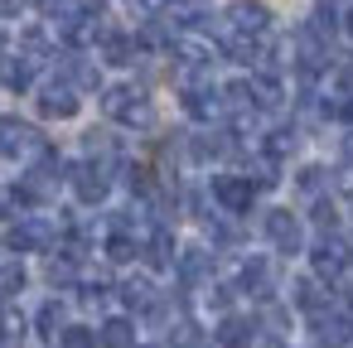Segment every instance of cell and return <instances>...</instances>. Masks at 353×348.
Listing matches in <instances>:
<instances>
[{"mask_svg": "<svg viewBox=\"0 0 353 348\" xmlns=\"http://www.w3.org/2000/svg\"><path fill=\"white\" fill-rule=\"evenodd\" d=\"M208 15H213V0H170V6H165L170 30H194V25H203Z\"/></svg>", "mask_w": 353, "mask_h": 348, "instance_id": "cell-13", "label": "cell"}, {"mask_svg": "<svg viewBox=\"0 0 353 348\" xmlns=\"http://www.w3.org/2000/svg\"><path fill=\"white\" fill-rule=\"evenodd\" d=\"M49 280H54V285H73V280H78V256H68V252L49 256Z\"/></svg>", "mask_w": 353, "mask_h": 348, "instance_id": "cell-28", "label": "cell"}, {"mask_svg": "<svg viewBox=\"0 0 353 348\" xmlns=\"http://www.w3.org/2000/svg\"><path fill=\"white\" fill-rule=\"evenodd\" d=\"M237 290H247V295L266 300V295L276 290V266H271L266 256H247V261H242V271H237Z\"/></svg>", "mask_w": 353, "mask_h": 348, "instance_id": "cell-9", "label": "cell"}, {"mask_svg": "<svg viewBox=\"0 0 353 348\" xmlns=\"http://www.w3.org/2000/svg\"><path fill=\"white\" fill-rule=\"evenodd\" d=\"M20 290H25V266L6 261V266H0V300H15Z\"/></svg>", "mask_w": 353, "mask_h": 348, "instance_id": "cell-30", "label": "cell"}, {"mask_svg": "<svg viewBox=\"0 0 353 348\" xmlns=\"http://www.w3.org/2000/svg\"><path fill=\"white\" fill-rule=\"evenodd\" d=\"M131 54H136V39L131 34H121V30H102V59L107 63H131Z\"/></svg>", "mask_w": 353, "mask_h": 348, "instance_id": "cell-19", "label": "cell"}, {"mask_svg": "<svg viewBox=\"0 0 353 348\" xmlns=\"http://www.w3.org/2000/svg\"><path fill=\"white\" fill-rule=\"evenodd\" d=\"M107 189H112V165H97V160L73 165V194H78L83 203H102Z\"/></svg>", "mask_w": 353, "mask_h": 348, "instance_id": "cell-6", "label": "cell"}, {"mask_svg": "<svg viewBox=\"0 0 353 348\" xmlns=\"http://www.w3.org/2000/svg\"><path fill=\"white\" fill-rule=\"evenodd\" d=\"M59 348H97V334L88 324H63L59 329Z\"/></svg>", "mask_w": 353, "mask_h": 348, "instance_id": "cell-29", "label": "cell"}, {"mask_svg": "<svg viewBox=\"0 0 353 348\" xmlns=\"http://www.w3.org/2000/svg\"><path fill=\"white\" fill-rule=\"evenodd\" d=\"M310 218L324 227V232H334V223H339V208L329 203V198H314V208H310Z\"/></svg>", "mask_w": 353, "mask_h": 348, "instance_id": "cell-35", "label": "cell"}, {"mask_svg": "<svg viewBox=\"0 0 353 348\" xmlns=\"http://www.w3.org/2000/svg\"><path fill=\"white\" fill-rule=\"evenodd\" d=\"M141 252H145V261H150L155 271H165V266H174V237H170L165 227H155V232L145 237V247H141Z\"/></svg>", "mask_w": 353, "mask_h": 348, "instance_id": "cell-17", "label": "cell"}, {"mask_svg": "<svg viewBox=\"0 0 353 348\" xmlns=\"http://www.w3.org/2000/svg\"><path fill=\"white\" fill-rule=\"evenodd\" d=\"M174 59H179L184 68H208V63H213V49L199 44V39H174Z\"/></svg>", "mask_w": 353, "mask_h": 348, "instance_id": "cell-25", "label": "cell"}, {"mask_svg": "<svg viewBox=\"0 0 353 348\" xmlns=\"http://www.w3.org/2000/svg\"><path fill=\"white\" fill-rule=\"evenodd\" d=\"M228 25H232V34L261 39L271 30V10L261 6V0H232V6H228Z\"/></svg>", "mask_w": 353, "mask_h": 348, "instance_id": "cell-7", "label": "cell"}, {"mask_svg": "<svg viewBox=\"0 0 353 348\" xmlns=\"http://www.w3.org/2000/svg\"><path fill=\"white\" fill-rule=\"evenodd\" d=\"M348 261H353V252H348L343 237H324V242H314V252H310V266H314L319 280H339V276L348 271Z\"/></svg>", "mask_w": 353, "mask_h": 348, "instance_id": "cell-5", "label": "cell"}, {"mask_svg": "<svg viewBox=\"0 0 353 348\" xmlns=\"http://www.w3.org/2000/svg\"><path fill=\"white\" fill-rule=\"evenodd\" d=\"M131 309H150L155 305V285L145 280V276H131V280H121V290H117Z\"/></svg>", "mask_w": 353, "mask_h": 348, "instance_id": "cell-24", "label": "cell"}, {"mask_svg": "<svg viewBox=\"0 0 353 348\" xmlns=\"http://www.w3.org/2000/svg\"><path fill=\"white\" fill-rule=\"evenodd\" d=\"M174 266H179V280H184V285H203V280L213 276V256H208L203 247L179 252V261H174Z\"/></svg>", "mask_w": 353, "mask_h": 348, "instance_id": "cell-16", "label": "cell"}, {"mask_svg": "<svg viewBox=\"0 0 353 348\" xmlns=\"http://www.w3.org/2000/svg\"><path fill=\"white\" fill-rule=\"evenodd\" d=\"M343 160H348V165H353V136H348V141H343Z\"/></svg>", "mask_w": 353, "mask_h": 348, "instance_id": "cell-39", "label": "cell"}, {"mask_svg": "<svg viewBox=\"0 0 353 348\" xmlns=\"http://www.w3.org/2000/svg\"><path fill=\"white\" fill-rule=\"evenodd\" d=\"M107 256H112L117 266H121V261H136V256H141V242L117 223V227H112V237H107Z\"/></svg>", "mask_w": 353, "mask_h": 348, "instance_id": "cell-23", "label": "cell"}, {"mask_svg": "<svg viewBox=\"0 0 353 348\" xmlns=\"http://www.w3.org/2000/svg\"><path fill=\"white\" fill-rule=\"evenodd\" d=\"M0 63H6V34H0Z\"/></svg>", "mask_w": 353, "mask_h": 348, "instance_id": "cell-42", "label": "cell"}, {"mask_svg": "<svg viewBox=\"0 0 353 348\" xmlns=\"http://www.w3.org/2000/svg\"><path fill=\"white\" fill-rule=\"evenodd\" d=\"M20 44H25L30 63H34V59H49V49H54V39H49L44 30H25V39H20Z\"/></svg>", "mask_w": 353, "mask_h": 348, "instance_id": "cell-33", "label": "cell"}, {"mask_svg": "<svg viewBox=\"0 0 353 348\" xmlns=\"http://www.w3.org/2000/svg\"><path fill=\"white\" fill-rule=\"evenodd\" d=\"M59 83H68L73 92H92V88H97L102 78H97V68H92V63H88L83 54H68V59L59 63Z\"/></svg>", "mask_w": 353, "mask_h": 348, "instance_id": "cell-14", "label": "cell"}, {"mask_svg": "<svg viewBox=\"0 0 353 348\" xmlns=\"http://www.w3.org/2000/svg\"><path fill=\"white\" fill-rule=\"evenodd\" d=\"M20 338H25V314L6 305V309H0V343H6V348H15Z\"/></svg>", "mask_w": 353, "mask_h": 348, "instance_id": "cell-26", "label": "cell"}, {"mask_svg": "<svg viewBox=\"0 0 353 348\" xmlns=\"http://www.w3.org/2000/svg\"><path fill=\"white\" fill-rule=\"evenodd\" d=\"M170 343H174V348H213V338H208L199 324H189V319H184V324H174Z\"/></svg>", "mask_w": 353, "mask_h": 348, "instance_id": "cell-27", "label": "cell"}, {"mask_svg": "<svg viewBox=\"0 0 353 348\" xmlns=\"http://www.w3.org/2000/svg\"><path fill=\"white\" fill-rule=\"evenodd\" d=\"M20 6H25V0H0V20H15Z\"/></svg>", "mask_w": 353, "mask_h": 348, "instance_id": "cell-38", "label": "cell"}, {"mask_svg": "<svg viewBox=\"0 0 353 348\" xmlns=\"http://www.w3.org/2000/svg\"><path fill=\"white\" fill-rule=\"evenodd\" d=\"M34 324H39L44 338H59V329H63V305H59V300L39 305V319H34Z\"/></svg>", "mask_w": 353, "mask_h": 348, "instance_id": "cell-31", "label": "cell"}, {"mask_svg": "<svg viewBox=\"0 0 353 348\" xmlns=\"http://www.w3.org/2000/svg\"><path fill=\"white\" fill-rule=\"evenodd\" d=\"M310 329H314L319 348H353V314L319 309V314H310Z\"/></svg>", "mask_w": 353, "mask_h": 348, "instance_id": "cell-4", "label": "cell"}, {"mask_svg": "<svg viewBox=\"0 0 353 348\" xmlns=\"http://www.w3.org/2000/svg\"><path fill=\"white\" fill-rule=\"evenodd\" d=\"M0 218H6V194H0Z\"/></svg>", "mask_w": 353, "mask_h": 348, "instance_id": "cell-44", "label": "cell"}, {"mask_svg": "<svg viewBox=\"0 0 353 348\" xmlns=\"http://www.w3.org/2000/svg\"><path fill=\"white\" fill-rule=\"evenodd\" d=\"M213 338H218V348H252L256 343V319L252 314H228Z\"/></svg>", "mask_w": 353, "mask_h": 348, "instance_id": "cell-12", "label": "cell"}, {"mask_svg": "<svg viewBox=\"0 0 353 348\" xmlns=\"http://www.w3.org/2000/svg\"><path fill=\"white\" fill-rule=\"evenodd\" d=\"M324 184H329V170H324V165H310V170H300V194H310V198H324Z\"/></svg>", "mask_w": 353, "mask_h": 348, "instance_id": "cell-32", "label": "cell"}, {"mask_svg": "<svg viewBox=\"0 0 353 348\" xmlns=\"http://www.w3.org/2000/svg\"><path fill=\"white\" fill-rule=\"evenodd\" d=\"M0 155L6 160H44L49 141L39 136V126L20 121V116H0Z\"/></svg>", "mask_w": 353, "mask_h": 348, "instance_id": "cell-2", "label": "cell"}, {"mask_svg": "<svg viewBox=\"0 0 353 348\" xmlns=\"http://www.w3.org/2000/svg\"><path fill=\"white\" fill-rule=\"evenodd\" d=\"M261 227H266L271 247H276V252H285V256H295V252L305 247V227H300V218H295L290 208H271Z\"/></svg>", "mask_w": 353, "mask_h": 348, "instance_id": "cell-3", "label": "cell"}, {"mask_svg": "<svg viewBox=\"0 0 353 348\" xmlns=\"http://www.w3.org/2000/svg\"><path fill=\"white\" fill-rule=\"evenodd\" d=\"M97 343H102V348H136V324L117 314V319H107V324L97 329Z\"/></svg>", "mask_w": 353, "mask_h": 348, "instance_id": "cell-18", "label": "cell"}, {"mask_svg": "<svg viewBox=\"0 0 353 348\" xmlns=\"http://www.w3.org/2000/svg\"><path fill=\"white\" fill-rule=\"evenodd\" d=\"M348 208H353V198H348Z\"/></svg>", "mask_w": 353, "mask_h": 348, "instance_id": "cell-45", "label": "cell"}, {"mask_svg": "<svg viewBox=\"0 0 353 348\" xmlns=\"http://www.w3.org/2000/svg\"><path fill=\"white\" fill-rule=\"evenodd\" d=\"M0 83H6L10 92H30L34 63H30V59H6V63H0Z\"/></svg>", "mask_w": 353, "mask_h": 348, "instance_id": "cell-21", "label": "cell"}, {"mask_svg": "<svg viewBox=\"0 0 353 348\" xmlns=\"http://www.w3.org/2000/svg\"><path fill=\"white\" fill-rule=\"evenodd\" d=\"M145 6H155V10H160V6H170V0H145Z\"/></svg>", "mask_w": 353, "mask_h": 348, "instance_id": "cell-43", "label": "cell"}, {"mask_svg": "<svg viewBox=\"0 0 353 348\" xmlns=\"http://www.w3.org/2000/svg\"><path fill=\"white\" fill-rule=\"evenodd\" d=\"M39 112L54 116V121H68L78 112V92L68 83H49V88H39Z\"/></svg>", "mask_w": 353, "mask_h": 348, "instance_id": "cell-11", "label": "cell"}, {"mask_svg": "<svg viewBox=\"0 0 353 348\" xmlns=\"http://www.w3.org/2000/svg\"><path fill=\"white\" fill-rule=\"evenodd\" d=\"M339 83L353 92V54H348V59H339Z\"/></svg>", "mask_w": 353, "mask_h": 348, "instance_id": "cell-37", "label": "cell"}, {"mask_svg": "<svg viewBox=\"0 0 353 348\" xmlns=\"http://www.w3.org/2000/svg\"><path fill=\"white\" fill-rule=\"evenodd\" d=\"M324 300H329V295H324L319 276H305V280H295V305H300L305 314H319V309H329Z\"/></svg>", "mask_w": 353, "mask_h": 348, "instance_id": "cell-22", "label": "cell"}, {"mask_svg": "<svg viewBox=\"0 0 353 348\" xmlns=\"http://www.w3.org/2000/svg\"><path fill=\"white\" fill-rule=\"evenodd\" d=\"M6 242H10L15 252H44V247L54 242V223H44V218H25V223L10 227Z\"/></svg>", "mask_w": 353, "mask_h": 348, "instance_id": "cell-10", "label": "cell"}, {"mask_svg": "<svg viewBox=\"0 0 353 348\" xmlns=\"http://www.w3.org/2000/svg\"><path fill=\"white\" fill-rule=\"evenodd\" d=\"M184 107H189V116L194 121H218L223 116V92H213V88H184Z\"/></svg>", "mask_w": 353, "mask_h": 348, "instance_id": "cell-15", "label": "cell"}, {"mask_svg": "<svg viewBox=\"0 0 353 348\" xmlns=\"http://www.w3.org/2000/svg\"><path fill=\"white\" fill-rule=\"evenodd\" d=\"M78 295H83V305H107V295H112V290H107V285H83Z\"/></svg>", "mask_w": 353, "mask_h": 348, "instance_id": "cell-36", "label": "cell"}, {"mask_svg": "<svg viewBox=\"0 0 353 348\" xmlns=\"http://www.w3.org/2000/svg\"><path fill=\"white\" fill-rule=\"evenodd\" d=\"M102 112H107L112 121H121V126H136V131H145V126L155 121V107H150L145 88H136V83L107 88V92H102Z\"/></svg>", "mask_w": 353, "mask_h": 348, "instance_id": "cell-1", "label": "cell"}, {"mask_svg": "<svg viewBox=\"0 0 353 348\" xmlns=\"http://www.w3.org/2000/svg\"><path fill=\"white\" fill-rule=\"evenodd\" d=\"M290 150H295V131H271V136H266V155H271V160H285Z\"/></svg>", "mask_w": 353, "mask_h": 348, "instance_id": "cell-34", "label": "cell"}, {"mask_svg": "<svg viewBox=\"0 0 353 348\" xmlns=\"http://www.w3.org/2000/svg\"><path fill=\"white\" fill-rule=\"evenodd\" d=\"M247 88H252L256 107H281V97H285V88H281L276 73H256V78H247Z\"/></svg>", "mask_w": 353, "mask_h": 348, "instance_id": "cell-20", "label": "cell"}, {"mask_svg": "<svg viewBox=\"0 0 353 348\" xmlns=\"http://www.w3.org/2000/svg\"><path fill=\"white\" fill-rule=\"evenodd\" d=\"M208 189H213L218 208H228V213H247V208H252V198H256V189H252V179H247V174H218Z\"/></svg>", "mask_w": 353, "mask_h": 348, "instance_id": "cell-8", "label": "cell"}, {"mask_svg": "<svg viewBox=\"0 0 353 348\" xmlns=\"http://www.w3.org/2000/svg\"><path fill=\"white\" fill-rule=\"evenodd\" d=\"M343 30H348V34H353V10H348V15H343Z\"/></svg>", "mask_w": 353, "mask_h": 348, "instance_id": "cell-40", "label": "cell"}, {"mask_svg": "<svg viewBox=\"0 0 353 348\" xmlns=\"http://www.w3.org/2000/svg\"><path fill=\"white\" fill-rule=\"evenodd\" d=\"M261 348H285V343H281V338H266V343H261Z\"/></svg>", "mask_w": 353, "mask_h": 348, "instance_id": "cell-41", "label": "cell"}]
</instances>
